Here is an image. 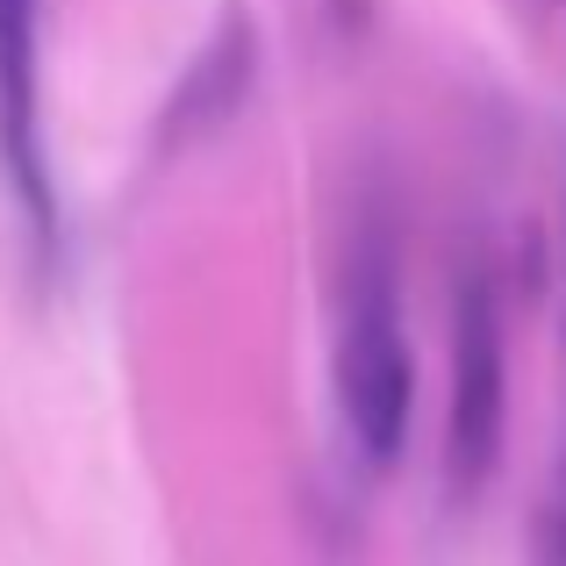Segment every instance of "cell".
<instances>
[{"mask_svg": "<svg viewBox=\"0 0 566 566\" xmlns=\"http://www.w3.org/2000/svg\"><path fill=\"white\" fill-rule=\"evenodd\" d=\"M531 566H566V444L538 488V510H531Z\"/></svg>", "mask_w": 566, "mask_h": 566, "instance_id": "5b68a950", "label": "cell"}, {"mask_svg": "<svg viewBox=\"0 0 566 566\" xmlns=\"http://www.w3.org/2000/svg\"><path fill=\"white\" fill-rule=\"evenodd\" d=\"M0 158H8L36 237H51L57 193H51L43 129H36V0H0Z\"/></svg>", "mask_w": 566, "mask_h": 566, "instance_id": "277c9868", "label": "cell"}, {"mask_svg": "<svg viewBox=\"0 0 566 566\" xmlns=\"http://www.w3.org/2000/svg\"><path fill=\"white\" fill-rule=\"evenodd\" d=\"M337 409L366 467H395L416 416V345L387 237L359 230L337 273Z\"/></svg>", "mask_w": 566, "mask_h": 566, "instance_id": "6da1fadb", "label": "cell"}, {"mask_svg": "<svg viewBox=\"0 0 566 566\" xmlns=\"http://www.w3.org/2000/svg\"><path fill=\"white\" fill-rule=\"evenodd\" d=\"M251 80H259V22H251L244 0H230V8L216 14V29L193 43V57L180 65L172 94L158 101V115H151V144L172 158V151H187V144L216 137V129L230 123L237 108H244Z\"/></svg>", "mask_w": 566, "mask_h": 566, "instance_id": "3957f363", "label": "cell"}, {"mask_svg": "<svg viewBox=\"0 0 566 566\" xmlns=\"http://www.w3.org/2000/svg\"><path fill=\"white\" fill-rule=\"evenodd\" d=\"M510 430V345H502V294L488 265L459 273L452 302V401H444V488L459 502L481 495Z\"/></svg>", "mask_w": 566, "mask_h": 566, "instance_id": "7a4b0ae2", "label": "cell"}, {"mask_svg": "<svg viewBox=\"0 0 566 566\" xmlns=\"http://www.w3.org/2000/svg\"><path fill=\"white\" fill-rule=\"evenodd\" d=\"M559 237H566V216H559Z\"/></svg>", "mask_w": 566, "mask_h": 566, "instance_id": "8992f818", "label": "cell"}]
</instances>
